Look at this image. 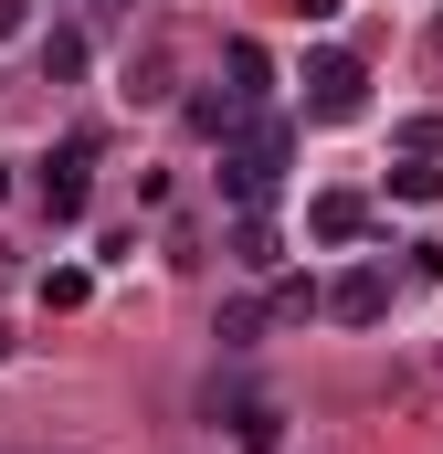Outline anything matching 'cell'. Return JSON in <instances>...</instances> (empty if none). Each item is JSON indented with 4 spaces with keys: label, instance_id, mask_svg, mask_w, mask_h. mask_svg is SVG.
I'll return each instance as SVG.
<instances>
[{
    "label": "cell",
    "instance_id": "1",
    "mask_svg": "<svg viewBox=\"0 0 443 454\" xmlns=\"http://www.w3.org/2000/svg\"><path fill=\"white\" fill-rule=\"evenodd\" d=\"M285 159H296V127H285V116H243V127L222 137V201H232V212H264V201L285 191Z\"/></svg>",
    "mask_w": 443,
    "mask_h": 454
},
{
    "label": "cell",
    "instance_id": "2",
    "mask_svg": "<svg viewBox=\"0 0 443 454\" xmlns=\"http://www.w3.org/2000/svg\"><path fill=\"white\" fill-rule=\"evenodd\" d=\"M359 106H369V64H359V53H307V116L348 127Z\"/></svg>",
    "mask_w": 443,
    "mask_h": 454
},
{
    "label": "cell",
    "instance_id": "3",
    "mask_svg": "<svg viewBox=\"0 0 443 454\" xmlns=\"http://www.w3.org/2000/svg\"><path fill=\"white\" fill-rule=\"evenodd\" d=\"M85 169H96V137H64V148L43 159V212H53V223H85V201H96Z\"/></svg>",
    "mask_w": 443,
    "mask_h": 454
},
{
    "label": "cell",
    "instance_id": "4",
    "mask_svg": "<svg viewBox=\"0 0 443 454\" xmlns=\"http://www.w3.org/2000/svg\"><path fill=\"white\" fill-rule=\"evenodd\" d=\"M328 317L338 328H380V317H391V264H348L328 286Z\"/></svg>",
    "mask_w": 443,
    "mask_h": 454
},
{
    "label": "cell",
    "instance_id": "5",
    "mask_svg": "<svg viewBox=\"0 0 443 454\" xmlns=\"http://www.w3.org/2000/svg\"><path fill=\"white\" fill-rule=\"evenodd\" d=\"M307 232H317V243H359V232H369V201H359V191H317V201H307Z\"/></svg>",
    "mask_w": 443,
    "mask_h": 454
},
{
    "label": "cell",
    "instance_id": "6",
    "mask_svg": "<svg viewBox=\"0 0 443 454\" xmlns=\"http://www.w3.org/2000/svg\"><path fill=\"white\" fill-rule=\"evenodd\" d=\"M222 74H232L243 116H264V96H275V64H264V43H222Z\"/></svg>",
    "mask_w": 443,
    "mask_h": 454
},
{
    "label": "cell",
    "instance_id": "7",
    "mask_svg": "<svg viewBox=\"0 0 443 454\" xmlns=\"http://www.w3.org/2000/svg\"><path fill=\"white\" fill-rule=\"evenodd\" d=\"M232 444H243V454H275V444H285V412L243 391V402H232Z\"/></svg>",
    "mask_w": 443,
    "mask_h": 454
},
{
    "label": "cell",
    "instance_id": "8",
    "mask_svg": "<svg viewBox=\"0 0 443 454\" xmlns=\"http://www.w3.org/2000/svg\"><path fill=\"white\" fill-rule=\"evenodd\" d=\"M264 307H275V328H307V317L328 307V286H307V275H275V296H264Z\"/></svg>",
    "mask_w": 443,
    "mask_h": 454
},
{
    "label": "cell",
    "instance_id": "9",
    "mask_svg": "<svg viewBox=\"0 0 443 454\" xmlns=\"http://www.w3.org/2000/svg\"><path fill=\"white\" fill-rule=\"evenodd\" d=\"M232 264H243V275H275V264H285V254H275V223H264V212H243V232H232Z\"/></svg>",
    "mask_w": 443,
    "mask_h": 454
},
{
    "label": "cell",
    "instance_id": "10",
    "mask_svg": "<svg viewBox=\"0 0 443 454\" xmlns=\"http://www.w3.org/2000/svg\"><path fill=\"white\" fill-rule=\"evenodd\" d=\"M264 328H275V307H264V296H232V307H222V328H212V339H222V348H253Z\"/></svg>",
    "mask_w": 443,
    "mask_h": 454
},
{
    "label": "cell",
    "instance_id": "11",
    "mask_svg": "<svg viewBox=\"0 0 443 454\" xmlns=\"http://www.w3.org/2000/svg\"><path fill=\"white\" fill-rule=\"evenodd\" d=\"M74 74H85V32H53L43 43V85H74Z\"/></svg>",
    "mask_w": 443,
    "mask_h": 454
},
{
    "label": "cell",
    "instance_id": "12",
    "mask_svg": "<svg viewBox=\"0 0 443 454\" xmlns=\"http://www.w3.org/2000/svg\"><path fill=\"white\" fill-rule=\"evenodd\" d=\"M391 191H401V201H443V159H401Z\"/></svg>",
    "mask_w": 443,
    "mask_h": 454
},
{
    "label": "cell",
    "instance_id": "13",
    "mask_svg": "<svg viewBox=\"0 0 443 454\" xmlns=\"http://www.w3.org/2000/svg\"><path fill=\"white\" fill-rule=\"evenodd\" d=\"M85 296H96L85 264H53V275H43V307H85Z\"/></svg>",
    "mask_w": 443,
    "mask_h": 454
},
{
    "label": "cell",
    "instance_id": "14",
    "mask_svg": "<svg viewBox=\"0 0 443 454\" xmlns=\"http://www.w3.org/2000/svg\"><path fill=\"white\" fill-rule=\"evenodd\" d=\"M127 96H169V53H159V43H148V53L127 64Z\"/></svg>",
    "mask_w": 443,
    "mask_h": 454
},
{
    "label": "cell",
    "instance_id": "15",
    "mask_svg": "<svg viewBox=\"0 0 443 454\" xmlns=\"http://www.w3.org/2000/svg\"><path fill=\"white\" fill-rule=\"evenodd\" d=\"M401 148H412V159H443V116H412V127H401Z\"/></svg>",
    "mask_w": 443,
    "mask_h": 454
},
{
    "label": "cell",
    "instance_id": "16",
    "mask_svg": "<svg viewBox=\"0 0 443 454\" xmlns=\"http://www.w3.org/2000/svg\"><path fill=\"white\" fill-rule=\"evenodd\" d=\"M11 32H21V0H0V43H11Z\"/></svg>",
    "mask_w": 443,
    "mask_h": 454
},
{
    "label": "cell",
    "instance_id": "17",
    "mask_svg": "<svg viewBox=\"0 0 443 454\" xmlns=\"http://www.w3.org/2000/svg\"><path fill=\"white\" fill-rule=\"evenodd\" d=\"M11 275H21V254H11V243H0V286H11Z\"/></svg>",
    "mask_w": 443,
    "mask_h": 454
},
{
    "label": "cell",
    "instance_id": "18",
    "mask_svg": "<svg viewBox=\"0 0 443 454\" xmlns=\"http://www.w3.org/2000/svg\"><path fill=\"white\" fill-rule=\"evenodd\" d=\"M296 11H307V21H328V11H338V0H296Z\"/></svg>",
    "mask_w": 443,
    "mask_h": 454
},
{
    "label": "cell",
    "instance_id": "19",
    "mask_svg": "<svg viewBox=\"0 0 443 454\" xmlns=\"http://www.w3.org/2000/svg\"><path fill=\"white\" fill-rule=\"evenodd\" d=\"M11 348H21V339H11V328H0V359H11Z\"/></svg>",
    "mask_w": 443,
    "mask_h": 454
},
{
    "label": "cell",
    "instance_id": "20",
    "mask_svg": "<svg viewBox=\"0 0 443 454\" xmlns=\"http://www.w3.org/2000/svg\"><path fill=\"white\" fill-rule=\"evenodd\" d=\"M0 191H11V159H0Z\"/></svg>",
    "mask_w": 443,
    "mask_h": 454
},
{
    "label": "cell",
    "instance_id": "21",
    "mask_svg": "<svg viewBox=\"0 0 443 454\" xmlns=\"http://www.w3.org/2000/svg\"><path fill=\"white\" fill-rule=\"evenodd\" d=\"M433 53H443V21H433Z\"/></svg>",
    "mask_w": 443,
    "mask_h": 454
}]
</instances>
